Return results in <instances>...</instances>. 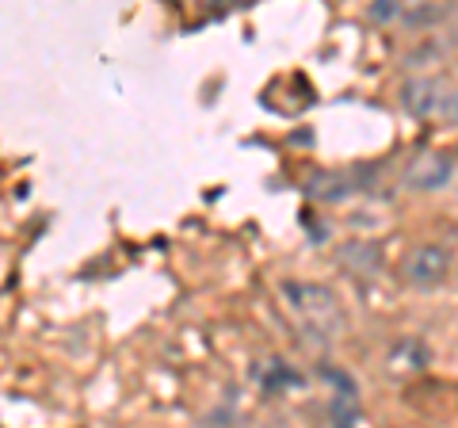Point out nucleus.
Listing matches in <instances>:
<instances>
[{
  "label": "nucleus",
  "mask_w": 458,
  "mask_h": 428,
  "mask_svg": "<svg viewBox=\"0 0 458 428\" xmlns=\"http://www.w3.org/2000/svg\"><path fill=\"white\" fill-rule=\"evenodd\" d=\"M428 364H432V355H428L420 337H405V340H397V345L386 352V371H390V375H401V379L420 375Z\"/></svg>",
  "instance_id": "4"
},
{
  "label": "nucleus",
  "mask_w": 458,
  "mask_h": 428,
  "mask_svg": "<svg viewBox=\"0 0 458 428\" xmlns=\"http://www.w3.org/2000/svg\"><path fill=\"white\" fill-rule=\"evenodd\" d=\"M454 77H458V50H454Z\"/></svg>",
  "instance_id": "7"
},
{
  "label": "nucleus",
  "mask_w": 458,
  "mask_h": 428,
  "mask_svg": "<svg viewBox=\"0 0 458 428\" xmlns=\"http://www.w3.org/2000/svg\"><path fill=\"white\" fill-rule=\"evenodd\" d=\"M409 0H367V20L375 27H401Z\"/></svg>",
  "instance_id": "5"
},
{
  "label": "nucleus",
  "mask_w": 458,
  "mask_h": 428,
  "mask_svg": "<svg viewBox=\"0 0 458 428\" xmlns=\"http://www.w3.org/2000/svg\"><path fill=\"white\" fill-rule=\"evenodd\" d=\"M443 89H447V77L439 73H412L401 81L397 89V107L405 119L417 123H436L439 104H443Z\"/></svg>",
  "instance_id": "3"
},
{
  "label": "nucleus",
  "mask_w": 458,
  "mask_h": 428,
  "mask_svg": "<svg viewBox=\"0 0 458 428\" xmlns=\"http://www.w3.org/2000/svg\"><path fill=\"white\" fill-rule=\"evenodd\" d=\"M436 126H454L458 131V81H447V89H443V104H439Z\"/></svg>",
  "instance_id": "6"
},
{
  "label": "nucleus",
  "mask_w": 458,
  "mask_h": 428,
  "mask_svg": "<svg viewBox=\"0 0 458 428\" xmlns=\"http://www.w3.org/2000/svg\"><path fill=\"white\" fill-rule=\"evenodd\" d=\"M451 272H454V253L436 237L417 241L401 256V283L417 295H432L439 287H447Z\"/></svg>",
  "instance_id": "1"
},
{
  "label": "nucleus",
  "mask_w": 458,
  "mask_h": 428,
  "mask_svg": "<svg viewBox=\"0 0 458 428\" xmlns=\"http://www.w3.org/2000/svg\"><path fill=\"white\" fill-rule=\"evenodd\" d=\"M458 180V153L451 150H420L409 157L405 173H401V184L412 195H443L451 192Z\"/></svg>",
  "instance_id": "2"
}]
</instances>
